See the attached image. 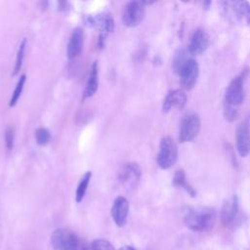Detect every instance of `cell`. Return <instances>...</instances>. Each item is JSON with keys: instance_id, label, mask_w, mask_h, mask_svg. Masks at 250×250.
<instances>
[{"instance_id": "obj_1", "label": "cell", "mask_w": 250, "mask_h": 250, "mask_svg": "<svg viewBox=\"0 0 250 250\" xmlns=\"http://www.w3.org/2000/svg\"><path fill=\"white\" fill-rule=\"evenodd\" d=\"M217 213L211 207L189 208L185 214V225L193 231H207L213 229Z\"/></svg>"}, {"instance_id": "obj_2", "label": "cell", "mask_w": 250, "mask_h": 250, "mask_svg": "<svg viewBox=\"0 0 250 250\" xmlns=\"http://www.w3.org/2000/svg\"><path fill=\"white\" fill-rule=\"evenodd\" d=\"M178 159V146L175 141L169 137L165 136L161 139L159 144V150L157 153V164L161 169L171 168Z\"/></svg>"}, {"instance_id": "obj_3", "label": "cell", "mask_w": 250, "mask_h": 250, "mask_svg": "<svg viewBox=\"0 0 250 250\" xmlns=\"http://www.w3.org/2000/svg\"><path fill=\"white\" fill-rule=\"evenodd\" d=\"M201 127L200 117L195 112L186 113L180 123L179 129V142L190 143L199 134Z\"/></svg>"}, {"instance_id": "obj_4", "label": "cell", "mask_w": 250, "mask_h": 250, "mask_svg": "<svg viewBox=\"0 0 250 250\" xmlns=\"http://www.w3.org/2000/svg\"><path fill=\"white\" fill-rule=\"evenodd\" d=\"M51 244L55 250H77L80 242L74 232L61 228L52 233Z\"/></svg>"}, {"instance_id": "obj_5", "label": "cell", "mask_w": 250, "mask_h": 250, "mask_svg": "<svg viewBox=\"0 0 250 250\" xmlns=\"http://www.w3.org/2000/svg\"><path fill=\"white\" fill-rule=\"evenodd\" d=\"M244 81H245V72H241L236 75L229 82L226 89L225 93V103L237 106L244 100Z\"/></svg>"}, {"instance_id": "obj_6", "label": "cell", "mask_w": 250, "mask_h": 250, "mask_svg": "<svg viewBox=\"0 0 250 250\" xmlns=\"http://www.w3.org/2000/svg\"><path fill=\"white\" fill-rule=\"evenodd\" d=\"M180 84L184 90H191L196 84L199 75V66L195 59L190 58L178 73Z\"/></svg>"}, {"instance_id": "obj_7", "label": "cell", "mask_w": 250, "mask_h": 250, "mask_svg": "<svg viewBox=\"0 0 250 250\" xmlns=\"http://www.w3.org/2000/svg\"><path fill=\"white\" fill-rule=\"evenodd\" d=\"M142 1L129 2L123 12V22L125 25L133 27L142 22L145 18L146 9Z\"/></svg>"}, {"instance_id": "obj_8", "label": "cell", "mask_w": 250, "mask_h": 250, "mask_svg": "<svg viewBox=\"0 0 250 250\" xmlns=\"http://www.w3.org/2000/svg\"><path fill=\"white\" fill-rule=\"evenodd\" d=\"M142 176V170L138 163L130 162L125 164L119 174L118 180L120 184H122L126 188H134L140 181Z\"/></svg>"}, {"instance_id": "obj_9", "label": "cell", "mask_w": 250, "mask_h": 250, "mask_svg": "<svg viewBox=\"0 0 250 250\" xmlns=\"http://www.w3.org/2000/svg\"><path fill=\"white\" fill-rule=\"evenodd\" d=\"M209 35L202 28H197L193 31L188 46V52L190 56H198L206 51L209 46Z\"/></svg>"}, {"instance_id": "obj_10", "label": "cell", "mask_w": 250, "mask_h": 250, "mask_svg": "<svg viewBox=\"0 0 250 250\" xmlns=\"http://www.w3.org/2000/svg\"><path fill=\"white\" fill-rule=\"evenodd\" d=\"M238 213V198L236 195H232L227 198L221 209V222L227 227L230 228L234 224V220Z\"/></svg>"}, {"instance_id": "obj_11", "label": "cell", "mask_w": 250, "mask_h": 250, "mask_svg": "<svg viewBox=\"0 0 250 250\" xmlns=\"http://www.w3.org/2000/svg\"><path fill=\"white\" fill-rule=\"evenodd\" d=\"M226 10L229 11V16L233 19L250 24V4L247 1L225 2Z\"/></svg>"}, {"instance_id": "obj_12", "label": "cell", "mask_w": 250, "mask_h": 250, "mask_svg": "<svg viewBox=\"0 0 250 250\" xmlns=\"http://www.w3.org/2000/svg\"><path fill=\"white\" fill-rule=\"evenodd\" d=\"M188 102V97L184 90L176 89L170 91L165 97L162 104L163 112H169L172 108L182 109L186 106Z\"/></svg>"}, {"instance_id": "obj_13", "label": "cell", "mask_w": 250, "mask_h": 250, "mask_svg": "<svg viewBox=\"0 0 250 250\" xmlns=\"http://www.w3.org/2000/svg\"><path fill=\"white\" fill-rule=\"evenodd\" d=\"M128 212H129L128 200L123 196L116 197L111 207V217L118 227H123L126 224Z\"/></svg>"}, {"instance_id": "obj_14", "label": "cell", "mask_w": 250, "mask_h": 250, "mask_svg": "<svg viewBox=\"0 0 250 250\" xmlns=\"http://www.w3.org/2000/svg\"><path fill=\"white\" fill-rule=\"evenodd\" d=\"M235 143L239 155L241 157H246L250 153V132L243 122L236 128Z\"/></svg>"}, {"instance_id": "obj_15", "label": "cell", "mask_w": 250, "mask_h": 250, "mask_svg": "<svg viewBox=\"0 0 250 250\" xmlns=\"http://www.w3.org/2000/svg\"><path fill=\"white\" fill-rule=\"evenodd\" d=\"M84 43V32L81 27H76L73 29L69 41L67 44L66 54L68 59L76 58L82 51Z\"/></svg>"}, {"instance_id": "obj_16", "label": "cell", "mask_w": 250, "mask_h": 250, "mask_svg": "<svg viewBox=\"0 0 250 250\" xmlns=\"http://www.w3.org/2000/svg\"><path fill=\"white\" fill-rule=\"evenodd\" d=\"M90 25L97 26L101 30L102 37H105V35L111 32L114 28V21L109 14H100L94 18H88L87 21Z\"/></svg>"}, {"instance_id": "obj_17", "label": "cell", "mask_w": 250, "mask_h": 250, "mask_svg": "<svg viewBox=\"0 0 250 250\" xmlns=\"http://www.w3.org/2000/svg\"><path fill=\"white\" fill-rule=\"evenodd\" d=\"M98 89V63L97 62H94L91 70L89 73V77L83 92V100L92 97Z\"/></svg>"}, {"instance_id": "obj_18", "label": "cell", "mask_w": 250, "mask_h": 250, "mask_svg": "<svg viewBox=\"0 0 250 250\" xmlns=\"http://www.w3.org/2000/svg\"><path fill=\"white\" fill-rule=\"evenodd\" d=\"M173 185L177 188H183L185 191H187L191 197H194L196 195L195 189L192 188V186L188 182L187 176L184 170H178L176 171L174 178H173Z\"/></svg>"}, {"instance_id": "obj_19", "label": "cell", "mask_w": 250, "mask_h": 250, "mask_svg": "<svg viewBox=\"0 0 250 250\" xmlns=\"http://www.w3.org/2000/svg\"><path fill=\"white\" fill-rule=\"evenodd\" d=\"M190 55L188 52V50L185 49H179L173 58V69L176 73H179L181 68L184 66V64L190 59Z\"/></svg>"}, {"instance_id": "obj_20", "label": "cell", "mask_w": 250, "mask_h": 250, "mask_svg": "<svg viewBox=\"0 0 250 250\" xmlns=\"http://www.w3.org/2000/svg\"><path fill=\"white\" fill-rule=\"evenodd\" d=\"M91 172H86L83 177L81 178L78 186H77V189H76V193H75V199L77 202H80L82 201L85 193H86V190H87V188H88V185L90 183V179H91Z\"/></svg>"}, {"instance_id": "obj_21", "label": "cell", "mask_w": 250, "mask_h": 250, "mask_svg": "<svg viewBox=\"0 0 250 250\" xmlns=\"http://www.w3.org/2000/svg\"><path fill=\"white\" fill-rule=\"evenodd\" d=\"M26 47V39L23 38L19 46V50H18V54H17V59H16V64H15V69H14V75H17L21 67L22 64V60H23V56H24V50Z\"/></svg>"}, {"instance_id": "obj_22", "label": "cell", "mask_w": 250, "mask_h": 250, "mask_svg": "<svg viewBox=\"0 0 250 250\" xmlns=\"http://www.w3.org/2000/svg\"><path fill=\"white\" fill-rule=\"evenodd\" d=\"M25 78L26 77H25L24 74H22L20 77V79H19V81L17 83V86L15 88V91H14V93L12 95V98L10 100V103H9L10 106H14L17 104V102H18V100H19V98H20V96H21V94L22 92V89H23V86H24V83H25Z\"/></svg>"}, {"instance_id": "obj_23", "label": "cell", "mask_w": 250, "mask_h": 250, "mask_svg": "<svg viewBox=\"0 0 250 250\" xmlns=\"http://www.w3.org/2000/svg\"><path fill=\"white\" fill-rule=\"evenodd\" d=\"M35 139L36 143L40 146H44L49 143L50 141V133L46 128H38L35 132Z\"/></svg>"}, {"instance_id": "obj_24", "label": "cell", "mask_w": 250, "mask_h": 250, "mask_svg": "<svg viewBox=\"0 0 250 250\" xmlns=\"http://www.w3.org/2000/svg\"><path fill=\"white\" fill-rule=\"evenodd\" d=\"M90 250H114L112 244L105 239H96L92 242Z\"/></svg>"}, {"instance_id": "obj_25", "label": "cell", "mask_w": 250, "mask_h": 250, "mask_svg": "<svg viewBox=\"0 0 250 250\" xmlns=\"http://www.w3.org/2000/svg\"><path fill=\"white\" fill-rule=\"evenodd\" d=\"M224 115H225V118L231 122V121H234L238 115V110L236 108V106H232V105H229L228 104L225 103V105H224Z\"/></svg>"}, {"instance_id": "obj_26", "label": "cell", "mask_w": 250, "mask_h": 250, "mask_svg": "<svg viewBox=\"0 0 250 250\" xmlns=\"http://www.w3.org/2000/svg\"><path fill=\"white\" fill-rule=\"evenodd\" d=\"M14 139H15V128L13 126H9L5 131V144L8 149L13 148Z\"/></svg>"}, {"instance_id": "obj_27", "label": "cell", "mask_w": 250, "mask_h": 250, "mask_svg": "<svg viewBox=\"0 0 250 250\" xmlns=\"http://www.w3.org/2000/svg\"><path fill=\"white\" fill-rule=\"evenodd\" d=\"M243 123L245 124V126H246V128L249 130V132H250V114L247 116V118L243 121Z\"/></svg>"}, {"instance_id": "obj_28", "label": "cell", "mask_w": 250, "mask_h": 250, "mask_svg": "<svg viewBox=\"0 0 250 250\" xmlns=\"http://www.w3.org/2000/svg\"><path fill=\"white\" fill-rule=\"evenodd\" d=\"M120 250H135V249L133 247H131V246H124Z\"/></svg>"}, {"instance_id": "obj_29", "label": "cell", "mask_w": 250, "mask_h": 250, "mask_svg": "<svg viewBox=\"0 0 250 250\" xmlns=\"http://www.w3.org/2000/svg\"><path fill=\"white\" fill-rule=\"evenodd\" d=\"M77 250H88V248L87 247H85V246H83V245H79V247H78V249Z\"/></svg>"}]
</instances>
